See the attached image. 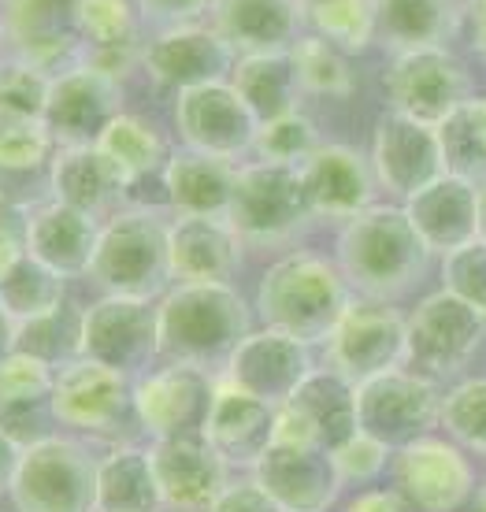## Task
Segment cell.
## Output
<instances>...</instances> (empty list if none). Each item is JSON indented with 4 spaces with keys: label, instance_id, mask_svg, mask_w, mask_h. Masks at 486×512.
<instances>
[{
    "label": "cell",
    "instance_id": "1",
    "mask_svg": "<svg viewBox=\"0 0 486 512\" xmlns=\"http://www.w3.org/2000/svg\"><path fill=\"white\" fill-rule=\"evenodd\" d=\"M160 360L223 372L234 349L256 331L253 301L234 282H171L156 301Z\"/></svg>",
    "mask_w": 486,
    "mask_h": 512
},
{
    "label": "cell",
    "instance_id": "2",
    "mask_svg": "<svg viewBox=\"0 0 486 512\" xmlns=\"http://www.w3.org/2000/svg\"><path fill=\"white\" fill-rule=\"evenodd\" d=\"M331 256L342 268L353 294L394 301L423 279L435 253L412 227L405 208L371 205L368 212H360L338 227Z\"/></svg>",
    "mask_w": 486,
    "mask_h": 512
},
{
    "label": "cell",
    "instance_id": "3",
    "mask_svg": "<svg viewBox=\"0 0 486 512\" xmlns=\"http://www.w3.org/2000/svg\"><path fill=\"white\" fill-rule=\"evenodd\" d=\"M349 301H353V290L342 268L334 264V256L316 249H290L275 256L253 294L260 327L294 334L308 346L327 342V334L334 331Z\"/></svg>",
    "mask_w": 486,
    "mask_h": 512
},
{
    "label": "cell",
    "instance_id": "4",
    "mask_svg": "<svg viewBox=\"0 0 486 512\" xmlns=\"http://www.w3.org/2000/svg\"><path fill=\"white\" fill-rule=\"evenodd\" d=\"M171 212L164 205L130 201L101 223L97 253L90 264V282L97 294L141 297L160 301L171 286V256H167Z\"/></svg>",
    "mask_w": 486,
    "mask_h": 512
},
{
    "label": "cell",
    "instance_id": "5",
    "mask_svg": "<svg viewBox=\"0 0 486 512\" xmlns=\"http://www.w3.org/2000/svg\"><path fill=\"white\" fill-rule=\"evenodd\" d=\"M97 453L78 435L56 431L23 446L15 464L8 509L12 512H97Z\"/></svg>",
    "mask_w": 486,
    "mask_h": 512
},
{
    "label": "cell",
    "instance_id": "6",
    "mask_svg": "<svg viewBox=\"0 0 486 512\" xmlns=\"http://www.w3.org/2000/svg\"><path fill=\"white\" fill-rule=\"evenodd\" d=\"M52 416L60 431L86 438L97 449L141 438L134 420V379L86 357H75L56 368Z\"/></svg>",
    "mask_w": 486,
    "mask_h": 512
},
{
    "label": "cell",
    "instance_id": "7",
    "mask_svg": "<svg viewBox=\"0 0 486 512\" xmlns=\"http://www.w3.org/2000/svg\"><path fill=\"white\" fill-rule=\"evenodd\" d=\"M227 223L249 249H282L297 242L308 231V223H316L305 201L301 171L264 160L238 164Z\"/></svg>",
    "mask_w": 486,
    "mask_h": 512
},
{
    "label": "cell",
    "instance_id": "8",
    "mask_svg": "<svg viewBox=\"0 0 486 512\" xmlns=\"http://www.w3.org/2000/svg\"><path fill=\"white\" fill-rule=\"evenodd\" d=\"M323 364L349 383H368L409 360V316L394 301L360 297L346 305L323 342Z\"/></svg>",
    "mask_w": 486,
    "mask_h": 512
},
{
    "label": "cell",
    "instance_id": "9",
    "mask_svg": "<svg viewBox=\"0 0 486 512\" xmlns=\"http://www.w3.org/2000/svg\"><path fill=\"white\" fill-rule=\"evenodd\" d=\"M78 357L104 364L112 372L138 379L153 364H160V327L156 301L141 297L97 294L82 305V334Z\"/></svg>",
    "mask_w": 486,
    "mask_h": 512
},
{
    "label": "cell",
    "instance_id": "10",
    "mask_svg": "<svg viewBox=\"0 0 486 512\" xmlns=\"http://www.w3.org/2000/svg\"><path fill=\"white\" fill-rule=\"evenodd\" d=\"M171 123H175L179 149L216 156V160H227V164L253 160L260 119L238 97L231 78L175 93L171 97Z\"/></svg>",
    "mask_w": 486,
    "mask_h": 512
},
{
    "label": "cell",
    "instance_id": "11",
    "mask_svg": "<svg viewBox=\"0 0 486 512\" xmlns=\"http://www.w3.org/2000/svg\"><path fill=\"white\" fill-rule=\"evenodd\" d=\"M219 375L193 364L160 360L134 379V420L145 442L175 435H205Z\"/></svg>",
    "mask_w": 486,
    "mask_h": 512
},
{
    "label": "cell",
    "instance_id": "12",
    "mask_svg": "<svg viewBox=\"0 0 486 512\" xmlns=\"http://www.w3.org/2000/svg\"><path fill=\"white\" fill-rule=\"evenodd\" d=\"M438 412V383L412 368H390L357 386V427L390 449L427 438V431L438 423Z\"/></svg>",
    "mask_w": 486,
    "mask_h": 512
},
{
    "label": "cell",
    "instance_id": "13",
    "mask_svg": "<svg viewBox=\"0 0 486 512\" xmlns=\"http://www.w3.org/2000/svg\"><path fill=\"white\" fill-rule=\"evenodd\" d=\"M486 338V316L449 290H435L409 312V360L405 368L438 379L461 372Z\"/></svg>",
    "mask_w": 486,
    "mask_h": 512
},
{
    "label": "cell",
    "instance_id": "14",
    "mask_svg": "<svg viewBox=\"0 0 486 512\" xmlns=\"http://www.w3.org/2000/svg\"><path fill=\"white\" fill-rule=\"evenodd\" d=\"M383 86L386 108L431 123V127H438L442 119L475 97L468 67L449 49L397 52L386 64Z\"/></svg>",
    "mask_w": 486,
    "mask_h": 512
},
{
    "label": "cell",
    "instance_id": "15",
    "mask_svg": "<svg viewBox=\"0 0 486 512\" xmlns=\"http://www.w3.org/2000/svg\"><path fill=\"white\" fill-rule=\"evenodd\" d=\"M238 52L223 41L212 19L208 23L167 26V30H149L145 49H141V75L153 82L160 93H182L205 82H223L231 78Z\"/></svg>",
    "mask_w": 486,
    "mask_h": 512
},
{
    "label": "cell",
    "instance_id": "16",
    "mask_svg": "<svg viewBox=\"0 0 486 512\" xmlns=\"http://www.w3.org/2000/svg\"><path fill=\"white\" fill-rule=\"evenodd\" d=\"M368 160L375 171L379 190L397 197L401 205L423 186L446 175V160H442V141L438 127L420 123L412 116H401L394 108H386L371 123Z\"/></svg>",
    "mask_w": 486,
    "mask_h": 512
},
{
    "label": "cell",
    "instance_id": "17",
    "mask_svg": "<svg viewBox=\"0 0 486 512\" xmlns=\"http://www.w3.org/2000/svg\"><path fill=\"white\" fill-rule=\"evenodd\" d=\"M390 487L412 512H457L475 498V472L457 442L427 435L394 449Z\"/></svg>",
    "mask_w": 486,
    "mask_h": 512
},
{
    "label": "cell",
    "instance_id": "18",
    "mask_svg": "<svg viewBox=\"0 0 486 512\" xmlns=\"http://www.w3.org/2000/svg\"><path fill=\"white\" fill-rule=\"evenodd\" d=\"M357 383L320 364L297 386V394L275 409L271 442L334 449L357 435Z\"/></svg>",
    "mask_w": 486,
    "mask_h": 512
},
{
    "label": "cell",
    "instance_id": "19",
    "mask_svg": "<svg viewBox=\"0 0 486 512\" xmlns=\"http://www.w3.org/2000/svg\"><path fill=\"white\" fill-rule=\"evenodd\" d=\"M316 368H320L316 346H308L286 331H275V327H256L242 346L234 349V357L223 364L219 379L279 409Z\"/></svg>",
    "mask_w": 486,
    "mask_h": 512
},
{
    "label": "cell",
    "instance_id": "20",
    "mask_svg": "<svg viewBox=\"0 0 486 512\" xmlns=\"http://www.w3.org/2000/svg\"><path fill=\"white\" fill-rule=\"evenodd\" d=\"M119 112H127V93L116 78L86 64L52 75L45 127L56 145H97Z\"/></svg>",
    "mask_w": 486,
    "mask_h": 512
},
{
    "label": "cell",
    "instance_id": "21",
    "mask_svg": "<svg viewBox=\"0 0 486 512\" xmlns=\"http://www.w3.org/2000/svg\"><path fill=\"white\" fill-rule=\"evenodd\" d=\"M149 457L164 512H208L234 475L205 435L156 438L149 442Z\"/></svg>",
    "mask_w": 486,
    "mask_h": 512
},
{
    "label": "cell",
    "instance_id": "22",
    "mask_svg": "<svg viewBox=\"0 0 486 512\" xmlns=\"http://www.w3.org/2000/svg\"><path fill=\"white\" fill-rule=\"evenodd\" d=\"M297 171H301V186H305L312 219L342 227V223H349L353 216L375 205L379 182H375L368 153H360L346 141H323Z\"/></svg>",
    "mask_w": 486,
    "mask_h": 512
},
{
    "label": "cell",
    "instance_id": "23",
    "mask_svg": "<svg viewBox=\"0 0 486 512\" xmlns=\"http://www.w3.org/2000/svg\"><path fill=\"white\" fill-rule=\"evenodd\" d=\"M249 475L279 501L282 512H331L346 490L331 461V449L320 446L271 442Z\"/></svg>",
    "mask_w": 486,
    "mask_h": 512
},
{
    "label": "cell",
    "instance_id": "24",
    "mask_svg": "<svg viewBox=\"0 0 486 512\" xmlns=\"http://www.w3.org/2000/svg\"><path fill=\"white\" fill-rule=\"evenodd\" d=\"M8 52L41 67L45 75H60L78 64L75 0H4L0 4Z\"/></svg>",
    "mask_w": 486,
    "mask_h": 512
},
{
    "label": "cell",
    "instance_id": "25",
    "mask_svg": "<svg viewBox=\"0 0 486 512\" xmlns=\"http://www.w3.org/2000/svg\"><path fill=\"white\" fill-rule=\"evenodd\" d=\"M134 182L116 167V160L101 145H60L45 171V197L108 219L130 205Z\"/></svg>",
    "mask_w": 486,
    "mask_h": 512
},
{
    "label": "cell",
    "instance_id": "26",
    "mask_svg": "<svg viewBox=\"0 0 486 512\" xmlns=\"http://www.w3.org/2000/svg\"><path fill=\"white\" fill-rule=\"evenodd\" d=\"M245 253L249 245L238 238L227 216H171V282H234Z\"/></svg>",
    "mask_w": 486,
    "mask_h": 512
},
{
    "label": "cell",
    "instance_id": "27",
    "mask_svg": "<svg viewBox=\"0 0 486 512\" xmlns=\"http://www.w3.org/2000/svg\"><path fill=\"white\" fill-rule=\"evenodd\" d=\"M104 219L78 212L71 205H60L52 197L30 201V234H26V253L38 264L64 275L67 282H78L90 275L97 238H101Z\"/></svg>",
    "mask_w": 486,
    "mask_h": 512
},
{
    "label": "cell",
    "instance_id": "28",
    "mask_svg": "<svg viewBox=\"0 0 486 512\" xmlns=\"http://www.w3.org/2000/svg\"><path fill=\"white\" fill-rule=\"evenodd\" d=\"M412 227L435 256H449L479 238V182L442 175L405 201Z\"/></svg>",
    "mask_w": 486,
    "mask_h": 512
},
{
    "label": "cell",
    "instance_id": "29",
    "mask_svg": "<svg viewBox=\"0 0 486 512\" xmlns=\"http://www.w3.org/2000/svg\"><path fill=\"white\" fill-rule=\"evenodd\" d=\"M52 379L56 368L38 357L8 353L0 360V427L19 446H34L60 431L52 416Z\"/></svg>",
    "mask_w": 486,
    "mask_h": 512
},
{
    "label": "cell",
    "instance_id": "30",
    "mask_svg": "<svg viewBox=\"0 0 486 512\" xmlns=\"http://www.w3.org/2000/svg\"><path fill=\"white\" fill-rule=\"evenodd\" d=\"M468 19L464 0H375V45L397 52L449 49Z\"/></svg>",
    "mask_w": 486,
    "mask_h": 512
},
{
    "label": "cell",
    "instance_id": "31",
    "mask_svg": "<svg viewBox=\"0 0 486 512\" xmlns=\"http://www.w3.org/2000/svg\"><path fill=\"white\" fill-rule=\"evenodd\" d=\"M271 435H275V405L219 379L216 401L205 423V438L216 446L219 457L234 472H249L260 461V453L271 446Z\"/></svg>",
    "mask_w": 486,
    "mask_h": 512
},
{
    "label": "cell",
    "instance_id": "32",
    "mask_svg": "<svg viewBox=\"0 0 486 512\" xmlns=\"http://www.w3.org/2000/svg\"><path fill=\"white\" fill-rule=\"evenodd\" d=\"M234 179H238V164L193 153V149H171L167 164L156 175L164 208L171 216H227Z\"/></svg>",
    "mask_w": 486,
    "mask_h": 512
},
{
    "label": "cell",
    "instance_id": "33",
    "mask_svg": "<svg viewBox=\"0 0 486 512\" xmlns=\"http://www.w3.org/2000/svg\"><path fill=\"white\" fill-rule=\"evenodd\" d=\"M212 26L238 56L290 52L305 38L297 0H216Z\"/></svg>",
    "mask_w": 486,
    "mask_h": 512
},
{
    "label": "cell",
    "instance_id": "34",
    "mask_svg": "<svg viewBox=\"0 0 486 512\" xmlns=\"http://www.w3.org/2000/svg\"><path fill=\"white\" fill-rule=\"evenodd\" d=\"M97 512H164L145 438L97 453Z\"/></svg>",
    "mask_w": 486,
    "mask_h": 512
},
{
    "label": "cell",
    "instance_id": "35",
    "mask_svg": "<svg viewBox=\"0 0 486 512\" xmlns=\"http://www.w3.org/2000/svg\"><path fill=\"white\" fill-rule=\"evenodd\" d=\"M231 86L238 90V97L249 104V112H253L260 123H268V119H275V116H286V112H297L301 101H305L294 49L238 56V64H234V71H231Z\"/></svg>",
    "mask_w": 486,
    "mask_h": 512
},
{
    "label": "cell",
    "instance_id": "36",
    "mask_svg": "<svg viewBox=\"0 0 486 512\" xmlns=\"http://www.w3.org/2000/svg\"><path fill=\"white\" fill-rule=\"evenodd\" d=\"M101 145L104 153L116 160V167L127 175L134 186L145 179H156L160 175V167L167 164V156H171V145H167L164 130L156 127L149 116H138V112H119L108 130L101 134Z\"/></svg>",
    "mask_w": 486,
    "mask_h": 512
},
{
    "label": "cell",
    "instance_id": "37",
    "mask_svg": "<svg viewBox=\"0 0 486 512\" xmlns=\"http://www.w3.org/2000/svg\"><path fill=\"white\" fill-rule=\"evenodd\" d=\"M67 301H71V282L64 275H56L52 268H45V264H38L30 253L0 279V305L15 323L38 320V316L56 312Z\"/></svg>",
    "mask_w": 486,
    "mask_h": 512
},
{
    "label": "cell",
    "instance_id": "38",
    "mask_svg": "<svg viewBox=\"0 0 486 512\" xmlns=\"http://www.w3.org/2000/svg\"><path fill=\"white\" fill-rule=\"evenodd\" d=\"M305 34L334 41L349 56L375 45V0H297Z\"/></svg>",
    "mask_w": 486,
    "mask_h": 512
},
{
    "label": "cell",
    "instance_id": "39",
    "mask_svg": "<svg viewBox=\"0 0 486 512\" xmlns=\"http://www.w3.org/2000/svg\"><path fill=\"white\" fill-rule=\"evenodd\" d=\"M297 75L305 97H323V101H342L357 93V67L346 49H338L334 41L320 34H305L294 45Z\"/></svg>",
    "mask_w": 486,
    "mask_h": 512
},
{
    "label": "cell",
    "instance_id": "40",
    "mask_svg": "<svg viewBox=\"0 0 486 512\" xmlns=\"http://www.w3.org/2000/svg\"><path fill=\"white\" fill-rule=\"evenodd\" d=\"M442 160L449 175H461L483 186L486 182V97H472L453 116L438 123Z\"/></svg>",
    "mask_w": 486,
    "mask_h": 512
},
{
    "label": "cell",
    "instance_id": "41",
    "mask_svg": "<svg viewBox=\"0 0 486 512\" xmlns=\"http://www.w3.org/2000/svg\"><path fill=\"white\" fill-rule=\"evenodd\" d=\"M82 305L86 301H67L56 312H45L38 320L15 323V353L38 357L52 368L78 357V334H82Z\"/></svg>",
    "mask_w": 486,
    "mask_h": 512
},
{
    "label": "cell",
    "instance_id": "42",
    "mask_svg": "<svg viewBox=\"0 0 486 512\" xmlns=\"http://www.w3.org/2000/svg\"><path fill=\"white\" fill-rule=\"evenodd\" d=\"M323 145V134L316 127V119L308 116L305 108L275 116L268 123H260L253 145V160L264 164H282V167H301L308 156Z\"/></svg>",
    "mask_w": 486,
    "mask_h": 512
},
{
    "label": "cell",
    "instance_id": "43",
    "mask_svg": "<svg viewBox=\"0 0 486 512\" xmlns=\"http://www.w3.org/2000/svg\"><path fill=\"white\" fill-rule=\"evenodd\" d=\"M56 149L45 119H0V175H45Z\"/></svg>",
    "mask_w": 486,
    "mask_h": 512
},
{
    "label": "cell",
    "instance_id": "44",
    "mask_svg": "<svg viewBox=\"0 0 486 512\" xmlns=\"http://www.w3.org/2000/svg\"><path fill=\"white\" fill-rule=\"evenodd\" d=\"M438 420L457 446L486 457V375H472L446 390Z\"/></svg>",
    "mask_w": 486,
    "mask_h": 512
},
{
    "label": "cell",
    "instance_id": "45",
    "mask_svg": "<svg viewBox=\"0 0 486 512\" xmlns=\"http://www.w3.org/2000/svg\"><path fill=\"white\" fill-rule=\"evenodd\" d=\"M52 75L12 52L0 56V119H45Z\"/></svg>",
    "mask_w": 486,
    "mask_h": 512
},
{
    "label": "cell",
    "instance_id": "46",
    "mask_svg": "<svg viewBox=\"0 0 486 512\" xmlns=\"http://www.w3.org/2000/svg\"><path fill=\"white\" fill-rule=\"evenodd\" d=\"M75 26L82 45L134 41L149 34L134 0H75Z\"/></svg>",
    "mask_w": 486,
    "mask_h": 512
},
{
    "label": "cell",
    "instance_id": "47",
    "mask_svg": "<svg viewBox=\"0 0 486 512\" xmlns=\"http://www.w3.org/2000/svg\"><path fill=\"white\" fill-rule=\"evenodd\" d=\"M331 461L338 468V479L342 487H368L375 483L383 472H390V461H394V449L379 442V438L357 431L353 438H346L342 446L331 449Z\"/></svg>",
    "mask_w": 486,
    "mask_h": 512
},
{
    "label": "cell",
    "instance_id": "48",
    "mask_svg": "<svg viewBox=\"0 0 486 512\" xmlns=\"http://www.w3.org/2000/svg\"><path fill=\"white\" fill-rule=\"evenodd\" d=\"M442 290L457 294L461 301L486 316V242L475 238L457 253L442 256Z\"/></svg>",
    "mask_w": 486,
    "mask_h": 512
},
{
    "label": "cell",
    "instance_id": "49",
    "mask_svg": "<svg viewBox=\"0 0 486 512\" xmlns=\"http://www.w3.org/2000/svg\"><path fill=\"white\" fill-rule=\"evenodd\" d=\"M26 234H30V201L0 186V279L26 256Z\"/></svg>",
    "mask_w": 486,
    "mask_h": 512
},
{
    "label": "cell",
    "instance_id": "50",
    "mask_svg": "<svg viewBox=\"0 0 486 512\" xmlns=\"http://www.w3.org/2000/svg\"><path fill=\"white\" fill-rule=\"evenodd\" d=\"M145 30H167V26L208 23L216 12V0H134Z\"/></svg>",
    "mask_w": 486,
    "mask_h": 512
},
{
    "label": "cell",
    "instance_id": "51",
    "mask_svg": "<svg viewBox=\"0 0 486 512\" xmlns=\"http://www.w3.org/2000/svg\"><path fill=\"white\" fill-rule=\"evenodd\" d=\"M208 512H282V509H279V501L271 498L253 475L234 472L231 483L223 487V494L212 501V509Z\"/></svg>",
    "mask_w": 486,
    "mask_h": 512
},
{
    "label": "cell",
    "instance_id": "52",
    "mask_svg": "<svg viewBox=\"0 0 486 512\" xmlns=\"http://www.w3.org/2000/svg\"><path fill=\"white\" fill-rule=\"evenodd\" d=\"M342 512H412V509L405 505V498H401L394 487H386V490L364 487L342 501Z\"/></svg>",
    "mask_w": 486,
    "mask_h": 512
},
{
    "label": "cell",
    "instance_id": "53",
    "mask_svg": "<svg viewBox=\"0 0 486 512\" xmlns=\"http://www.w3.org/2000/svg\"><path fill=\"white\" fill-rule=\"evenodd\" d=\"M19 453L23 446L15 442L4 427H0V501L8 498V487H12V475H15V464H19Z\"/></svg>",
    "mask_w": 486,
    "mask_h": 512
},
{
    "label": "cell",
    "instance_id": "54",
    "mask_svg": "<svg viewBox=\"0 0 486 512\" xmlns=\"http://www.w3.org/2000/svg\"><path fill=\"white\" fill-rule=\"evenodd\" d=\"M468 23H472V38L479 56H486V0H468Z\"/></svg>",
    "mask_w": 486,
    "mask_h": 512
},
{
    "label": "cell",
    "instance_id": "55",
    "mask_svg": "<svg viewBox=\"0 0 486 512\" xmlns=\"http://www.w3.org/2000/svg\"><path fill=\"white\" fill-rule=\"evenodd\" d=\"M8 353H15V320L0 305V360L8 357Z\"/></svg>",
    "mask_w": 486,
    "mask_h": 512
},
{
    "label": "cell",
    "instance_id": "56",
    "mask_svg": "<svg viewBox=\"0 0 486 512\" xmlns=\"http://www.w3.org/2000/svg\"><path fill=\"white\" fill-rule=\"evenodd\" d=\"M479 238L486 242V182L479 186Z\"/></svg>",
    "mask_w": 486,
    "mask_h": 512
},
{
    "label": "cell",
    "instance_id": "57",
    "mask_svg": "<svg viewBox=\"0 0 486 512\" xmlns=\"http://www.w3.org/2000/svg\"><path fill=\"white\" fill-rule=\"evenodd\" d=\"M468 512H486V487L475 490V498L468 501Z\"/></svg>",
    "mask_w": 486,
    "mask_h": 512
},
{
    "label": "cell",
    "instance_id": "58",
    "mask_svg": "<svg viewBox=\"0 0 486 512\" xmlns=\"http://www.w3.org/2000/svg\"><path fill=\"white\" fill-rule=\"evenodd\" d=\"M8 52V38H4V19H0V56Z\"/></svg>",
    "mask_w": 486,
    "mask_h": 512
},
{
    "label": "cell",
    "instance_id": "59",
    "mask_svg": "<svg viewBox=\"0 0 486 512\" xmlns=\"http://www.w3.org/2000/svg\"><path fill=\"white\" fill-rule=\"evenodd\" d=\"M0 512H12V509H8V501H0Z\"/></svg>",
    "mask_w": 486,
    "mask_h": 512
},
{
    "label": "cell",
    "instance_id": "60",
    "mask_svg": "<svg viewBox=\"0 0 486 512\" xmlns=\"http://www.w3.org/2000/svg\"><path fill=\"white\" fill-rule=\"evenodd\" d=\"M0 4H4V0H0Z\"/></svg>",
    "mask_w": 486,
    "mask_h": 512
}]
</instances>
